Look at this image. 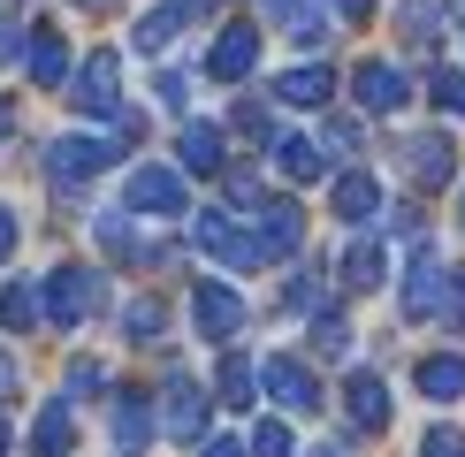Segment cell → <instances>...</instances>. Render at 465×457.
<instances>
[{"label": "cell", "mask_w": 465, "mask_h": 457, "mask_svg": "<svg viewBox=\"0 0 465 457\" xmlns=\"http://www.w3.org/2000/svg\"><path fill=\"white\" fill-rule=\"evenodd\" d=\"M412 381H420V396H435V404H458V396H465V358L458 351H435V358L412 366Z\"/></svg>", "instance_id": "19"}, {"label": "cell", "mask_w": 465, "mask_h": 457, "mask_svg": "<svg viewBox=\"0 0 465 457\" xmlns=\"http://www.w3.org/2000/svg\"><path fill=\"white\" fill-rule=\"evenodd\" d=\"M336 8H343V15L359 24V15H374V0H336Z\"/></svg>", "instance_id": "43"}, {"label": "cell", "mask_w": 465, "mask_h": 457, "mask_svg": "<svg viewBox=\"0 0 465 457\" xmlns=\"http://www.w3.org/2000/svg\"><path fill=\"white\" fill-rule=\"evenodd\" d=\"M191 24V8H183V0H161V8H153V15H138V31H130V46H138V53H168V46H176V31Z\"/></svg>", "instance_id": "21"}, {"label": "cell", "mask_w": 465, "mask_h": 457, "mask_svg": "<svg viewBox=\"0 0 465 457\" xmlns=\"http://www.w3.org/2000/svg\"><path fill=\"white\" fill-rule=\"evenodd\" d=\"M237 130H252V138H267V107H260V100H244V107H237Z\"/></svg>", "instance_id": "39"}, {"label": "cell", "mask_w": 465, "mask_h": 457, "mask_svg": "<svg viewBox=\"0 0 465 457\" xmlns=\"http://www.w3.org/2000/svg\"><path fill=\"white\" fill-rule=\"evenodd\" d=\"M260 8L275 15L298 46H321V38H328V0H260Z\"/></svg>", "instance_id": "17"}, {"label": "cell", "mask_w": 465, "mask_h": 457, "mask_svg": "<svg viewBox=\"0 0 465 457\" xmlns=\"http://www.w3.org/2000/svg\"><path fill=\"white\" fill-rule=\"evenodd\" d=\"M214 389H222V404H229V412H244V404H252V389H260V366L229 351V358H222V374H214Z\"/></svg>", "instance_id": "28"}, {"label": "cell", "mask_w": 465, "mask_h": 457, "mask_svg": "<svg viewBox=\"0 0 465 457\" xmlns=\"http://www.w3.org/2000/svg\"><path fill=\"white\" fill-rule=\"evenodd\" d=\"M420 457H465V427H428Z\"/></svg>", "instance_id": "37"}, {"label": "cell", "mask_w": 465, "mask_h": 457, "mask_svg": "<svg viewBox=\"0 0 465 457\" xmlns=\"http://www.w3.org/2000/svg\"><path fill=\"white\" fill-rule=\"evenodd\" d=\"M313 351L321 358H343V351H351V320H343V313H313Z\"/></svg>", "instance_id": "30"}, {"label": "cell", "mask_w": 465, "mask_h": 457, "mask_svg": "<svg viewBox=\"0 0 465 457\" xmlns=\"http://www.w3.org/2000/svg\"><path fill=\"white\" fill-rule=\"evenodd\" d=\"M351 92H359L366 114H397L404 100H412V84H404L397 62H359V69H351Z\"/></svg>", "instance_id": "12"}, {"label": "cell", "mask_w": 465, "mask_h": 457, "mask_svg": "<svg viewBox=\"0 0 465 457\" xmlns=\"http://www.w3.org/2000/svg\"><path fill=\"white\" fill-rule=\"evenodd\" d=\"M252 244H260V259H290L305 244V206L298 199H252Z\"/></svg>", "instance_id": "5"}, {"label": "cell", "mask_w": 465, "mask_h": 457, "mask_svg": "<svg viewBox=\"0 0 465 457\" xmlns=\"http://www.w3.org/2000/svg\"><path fill=\"white\" fill-rule=\"evenodd\" d=\"M153 427H161V419H153V404H145L138 389L114 396V442H123V457H138V450L153 442Z\"/></svg>", "instance_id": "20"}, {"label": "cell", "mask_w": 465, "mask_h": 457, "mask_svg": "<svg viewBox=\"0 0 465 457\" xmlns=\"http://www.w3.org/2000/svg\"><path fill=\"white\" fill-rule=\"evenodd\" d=\"M0 450H8V419H0Z\"/></svg>", "instance_id": "48"}, {"label": "cell", "mask_w": 465, "mask_h": 457, "mask_svg": "<svg viewBox=\"0 0 465 457\" xmlns=\"http://www.w3.org/2000/svg\"><path fill=\"white\" fill-rule=\"evenodd\" d=\"M381 275H390V244H381V237H359L351 252H343V282H351V290H374Z\"/></svg>", "instance_id": "25"}, {"label": "cell", "mask_w": 465, "mask_h": 457, "mask_svg": "<svg viewBox=\"0 0 465 457\" xmlns=\"http://www.w3.org/2000/svg\"><path fill=\"white\" fill-rule=\"evenodd\" d=\"M24 46H31V24L24 15H0V62H24Z\"/></svg>", "instance_id": "36"}, {"label": "cell", "mask_w": 465, "mask_h": 457, "mask_svg": "<svg viewBox=\"0 0 465 457\" xmlns=\"http://www.w3.org/2000/svg\"><path fill=\"white\" fill-rule=\"evenodd\" d=\"M328 206H336V221H374V206H381V183L366 176V168H351V176H336Z\"/></svg>", "instance_id": "22"}, {"label": "cell", "mask_w": 465, "mask_h": 457, "mask_svg": "<svg viewBox=\"0 0 465 457\" xmlns=\"http://www.w3.org/2000/svg\"><path fill=\"white\" fill-rule=\"evenodd\" d=\"M199 457H252L244 442H229V434H214V442H199Z\"/></svg>", "instance_id": "40"}, {"label": "cell", "mask_w": 465, "mask_h": 457, "mask_svg": "<svg viewBox=\"0 0 465 457\" xmlns=\"http://www.w3.org/2000/svg\"><path fill=\"white\" fill-rule=\"evenodd\" d=\"M252 457H298V450H290V427H282V419H260V427H252Z\"/></svg>", "instance_id": "31"}, {"label": "cell", "mask_w": 465, "mask_h": 457, "mask_svg": "<svg viewBox=\"0 0 465 457\" xmlns=\"http://www.w3.org/2000/svg\"><path fill=\"white\" fill-rule=\"evenodd\" d=\"M69 107L92 114V122H114L123 114V53H84V69H69Z\"/></svg>", "instance_id": "1"}, {"label": "cell", "mask_w": 465, "mask_h": 457, "mask_svg": "<svg viewBox=\"0 0 465 457\" xmlns=\"http://www.w3.org/2000/svg\"><path fill=\"white\" fill-rule=\"evenodd\" d=\"M260 389L275 396L282 412H321V381H313V366H305V358H290V351H267V358H260Z\"/></svg>", "instance_id": "6"}, {"label": "cell", "mask_w": 465, "mask_h": 457, "mask_svg": "<svg viewBox=\"0 0 465 457\" xmlns=\"http://www.w3.org/2000/svg\"><path fill=\"white\" fill-rule=\"evenodd\" d=\"M252 62H260V31L252 24H222V38L206 46V76H214V84H244Z\"/></svg>", "instance_id": "10"}, {"label": "cell", "mask_w": 465, "mask_h": 457, "mask_svg": "<svg viewBox=\"0 0 465 457\" xmlns=\"http://www.w3.org/2000/svg\"><path fill=\"white\" fill-rule=\"evenodd\" d=\"M38 297H46V320L69 335V328H84V320L100 313V297H107V290H100V275H92V267H54Z\"/></svg>", "instance_id": "3"}, {"label": "cell", "mask_w": 465, "mask_h": 457, "mask_svg": "<svg viewBox=\"0 0 465 457\" xmlns=\"http://www.w3.org/2000/svg\"><path fill=\"white\" fill-rule=\"evenodd\" d=\"M8 259H15V214L0 206V267H8Z\"/></svg>", "instance_id": "41"}, {"label": "cell", "mask_w": 465, "mask_h": 457, "mask_svg": "<svg viewBox=\"0 0 465 457\" xmlns=\"http://www.w3.org/2000/svg\"><path fill=\"white\" fill-rule=\"evenodd\" d=\"M92 237L107 244V259H123V267H145V259H168V252H153V244L130 228V214H92Z\"/></svg>", "instance_id": "16"}, {"label": "cell", "mask_w": 465, "mask_h": 457, "mask_svg": "<svg viewBox=\"0 0 465 457\" xmlns=\"http://www.w3.org/2000/svg\"><path fill=\"white\" fill-rule=\"evenodd\" d=\"M8 130H15V114H8V107H0V138H8Z\"/></svg>", "instance_id": "46"}, {"label": "cell", "mask_w": 465, "mask_h": 457, "mask_svg": "<svg viewBox=\"0 0 465 457\" xmlns=\"http://www.w3.org/2000/svg\"><path fill=\"white\" fill-rule=\"evenodd\" d=\"M24 69H31V84H38V92H62V84H69V38L54 31V24H31Z\"/></svg>", "instance_id": "13"}, {"label": "cell", "mask_w": 465, "mask_h": 457, "mask_svg": "<svg viewBox=\"0 0 465 457\" xmlns=\"http://www.w3.org/2000/svg\"><path fill=\"white\" fill-rule=\"evenodd\" d=\"M69 442H76V419H69V396H54L46 412L31 419V450L38 457H69Z\"/></svg>", "instance_id": "24"}, {"label": "cell", "mask_w": 465, "mask_h": 457, "mask_svg": "<svg viewBox=\"0 0 465 457\" xmlns=\"http://www.w3.org/2000/svg\"><path fill=\"white\" fill-rule=\"evenodd\" d=\"M397 168H404L420 190H442V183H450V168H458V152H450V138H442V130H420V138L397 145Z\"/></svg>", "instance_id": "8"}, {"label": "cell", "mask_w": 465, "mask_h": 457, "mask_svg": "<svg viewBox=\"0 0 465 457\" xmlns=\"http://www.w3.org/2000/svg\"><path fill=\"white\" fill-rule=\"evenodd\" d=\"M76 8H114V0H76Z\"/></svg>", "instance_id": "47"}, {"label": "cell", "mask_w": 465, "mask_h": 457, "mask_svg": "<svg viewBox=\"0 0 465 457\" xmlns=\"http://www.w3.org/2000/svg\"><path fill=\"white\" fill-rule=\"evenodd\" d=\"M123 328H130V343H161L168 305H161V297H130V305H123Z\"/></svg>", "instance_id": "29"}, {"label": "cell", "mask_w": 465, "mask_h": 457, "mask_svg": "<svg viewBox=\"0 0 465 457\" xmlns=\"http://www.w3.org/2000/svg\"><path fill=\"white\" fill-rule=\"evenodd\" d=\"M161 427L176 434V442H206V389H199V381L168 374V389H161Z\"/></svg>", "instance_id": "9"}, {"label": "cell", "mask_w": 465, "mask_h": 457, "mask_svg": "<svg viewBox=\"0 0 465 457\" xmlns=\"http://www.w3.org/2000/svg\"><path fill=\"white\" fill-rule=\"evenodd\" d=\"M176 152H183V168H191V176H222V160H229V152H222V130H214V122H183Z\"/></svg>", "instance_id": "23"}, {"label": "cell", "mask_w": 465, "mask_h": 457, "mask_svg": "<svg viewBox=\"0 0 465 457\" xmlns=\"http://www.w3.org/2000/svg\"><path fill=\"white\" fill-rule=\"evenodd\" d=\"M435 24H442V0H404V31L412 38H435Z\"/></svg>", "instance_id": "35"}, {"label": "cell", "mask_w": 465, "mask_h": 457, "mask_svg": "<svg viewBox=\"0 0 465 457\" xmlns=\"http://www.w3.org/2000/svg\"><path fill=\"white\" fill-rule=\"evenodd\" d=\"M343 412H351L359 434H381L390 427V389H381V374H351V389H343Z\"/></svg>", "instance_id": "15"}, {"label": "cell", "mask_w": 465, "mask_h": 457, "mask_svg": "<svg viewBox=\"0 0 465 457\" xmlns=\"http://www.w3.org/2000/svg\"><path fill=\"white\" fill-rule=\"evenodd\" d=\"M442 328L465 335V267H450V290H442Z\"/></svg>", "instance_id": "34"}, {"label": "cell", "mask_w": 465, "mask_h": 457, "mask_svg": "<svg viewBox=\"0 0 465 457\" xmlns=\"http://www.w3.org/2000/svg\"><path fill=\"white\" fill-rule=\"evenodd\" d=\"M428 92H435V107H442V114H458V122H465V76H458V69H435V84H428Z\"/></svg>", "instance_id": "32"}, {"label": "cell", "mask_w": 465, "mask_h": 457, "mask_svg": "<svg viewBox=\"0 0 465 457\" xmlns=\"http://www.w3.org/2000/svg\"><path fill=\"white\" fill-rule=\"evenodd\" d=\"M191 320H199V335L229 343V335L244 328V297L229 290V282H199V290H191Z\"/></svg>", "instance_id": "11"}, {"label": "cell", "mask_w": 465, "mask_h": 457, "mask_svg": "<svg viewBox=\"0 0 465 457\" xmlns=\"http://www.w3.org/2000/svg\"><path fill=\"white\" fill-rule=\"evenodd\" d=\"M191 237H199V252L214 259V267H229V275H252V267H260V244H252L229 214H199V221H191Z\"/></svg>", "instance_id": "7"}, {"label": "cell", "mask_w": 465, "mask_h": 457, "mask_svg": "<svg viewBox=\"0 0 465 457\" xmlns=\"http://www.w3.org/2000/svg\"><path fill=\"white\" fill-rule=\"evenodd\" d=\"M114 160H123V145H114V138H76V130H69V138L46 145V176H54L62 199H76V183H84V176H107Z\"/></svg>", "instance_id": "2"}, {"label": "cell", "mask_w": 465, "mask_h": 457, "mask_svg": "<svg viewBox=\"0 0 465 457\" xmlns=\"http://www.w3.org/2000/svg\"><path fill=\"white\" fill-rule=\"evenodd\" d=\"M183 8H191V15H206V8H222V0H183Z\"/></svg>", "instance_id": "45"}, {"label": "cell", "mask_w": 465, "mask_h": 457, "mask_svg": "<svg viewBox=\"0 0 465 457\" xmlns=\"http://www.w3.org/2000/svg\"><path fill=\"white\" fill-rule=\"evenodd\" d=\"M107 389V366H100V358H76V366H69V404H76V396H100Z\"/></svg>", "instance_id": "33"}, {"label": "cell", "mask_w": 465, "mask_h": 457, "mask_svg": "<svg viewBox=\"0 0 465 457\" xmlns=\"http://www.w3.org/2000/svg\"><path fill=\"white\" fill-rule=\"evenodd\" d=\"M130 214H145V221H176V214H191L183 168H161V160L130 168Z\"/></svg>", "instance_id": "4"}, {"label": "cell", "mask_w": 465, "mask_h": 457, "mask_svg": "<svg viewBox=\"0 0 465 457\" xmlns=\"http://www.w3.org/2000/svg\"><path fill=\"white\" fill-rule=\"evenodd\" d=\"M153 92H161V107H183V100H191V84H183L176 69H161V84H153Z\"/></svg>", "instance_id": "38"}, {"label": "cell", "mask_w": 465, "mask_h": 457, "mask_svg": "<svg viewBox=\"0 0 465 457\" xmlns=\"http://www.w3.org/2000/svg\"><path fill=\"white\" fill-rule=\"evenodd\" d=\"M305 457H351V450H343V442H321V450H305Z\"/></svg>", "instance_id": "44"}, {"label": "cell", "mask_w": 465, "mask_h": 457, "mask_svg": "<svg viewBox=\"0 0 465 457\" xmlns=\"http://www.w3.org/2000/svg\"><path fill=\"white\" fill-rule=\"evenodd\" d=\"M328 92H336V69H321V62L275 76V100H282V107H328Z\"/></svg>", "instance_id": "18"}, {"label": "cell", "mask_w": 465, "mask_h": 457, "mask_svg": "<svg viewBox=\"0 0 465 457\" xmlns=\"http://www.w3.org/2000/svg\"><path fill=\"white\" fill-rule=\"evenodd\" d=\"M275 168L290 183H313V176H328V152L313 138H275Z\"/></svg>", "instance_id": "26"}, {"label": "cell", "mask_w": 465, "mask_h": 457, "mask_svg": "<svg viewBox=\"0 0 465 457\" xmlns=\"http://www.w3.org/2000/svg\"><path fill=\"white\" fill-rule=\"evenodd\" d=\"M38 313H46V297H38L31 282H8V290H0V328L31 335V328H38Z\"/></svg>", "instance_id": "27"}, {"label": "cell", "mask_w": 465, "mask_h": 457, "mask_svg": "<svg viewBox=\"0 0 465 457\" xmlns=\"http://www.w3.org/2000/svg\"><path fill=\"white\" fill-rule=\"evenodd\" d=\"M442 290H450V275L420 252L412 275H404V320H435V313H442Z\"/></svg>", "instance_id": "14"}, {"label": "cell", "mask_w": 465, "mask_h": 457, "mask_svg": "<svg viewBox=\"0 0 465 457\" xmlns=\"http://www.w3.org/2000/svg\"><path fill=\"white\" fill-rule=\"evenodd\" d=\"M8 396H15V358L0 351V404H8Z\"/></svg>", "instance_id": "42"}]
</instances>
